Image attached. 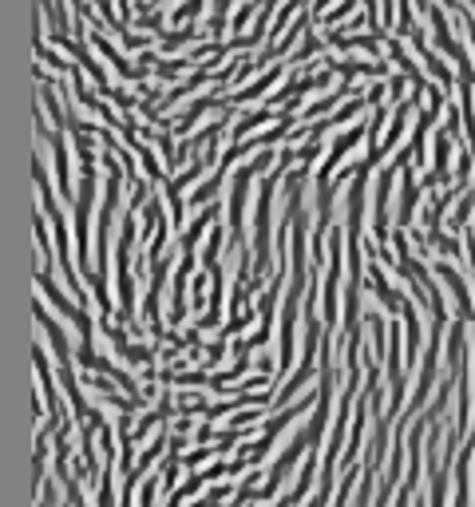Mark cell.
<instances>
[{"label":"cell","mask_w":475,"mask_h":507,"mask_svg":"<svg viewBox=\"0 0 475 507\" xmlns=\"http://www.w3.org/2000/svg\"><path fill=\"white\" fill-rule=\"evenodd\" d=\"M277 76H282V68H273V72H266V76L257 79V83H250L246 92H237V95H234V103H250V99H257L262 92H269V87H273V79H277Z\"/></svg>","instance_id":"1"}]
</instances>
